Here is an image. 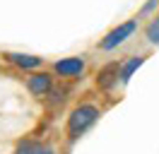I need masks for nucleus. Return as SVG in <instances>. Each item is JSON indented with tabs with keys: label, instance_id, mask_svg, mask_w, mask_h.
Returning a JSON list of instances; mask_svg holds the SVG:
<instances>
[{
	"label": "nucleus",
	"instance_id": "6",
	"mask_svg": "<svg viewBox=\"0 0 159 154\" xmlns=\"http://www.w3.org/2000/svg\"><path fill=\"white\" fill-rule=\"evenodd\" d=\"M7 58H10L15 65H20V67H39L41 65V58L27 56V53H10Z\"/></svg>",
	"mask_w": 159,
	"mask_h": 154
},
{
	"label": "nucleus",
	"instance_id": "7",
	"mask_svg": "<svg viewBox=\"0 0 159 154\" xmlns=\"http://www.w3.org/2000/svg\"><path fill=\"white\" fill-rule=\"evenodd\" d=\"M140 65H142V58H130L128 63L120 67V82H128L130 77H133V72H135Z\"/></svg>",
	"mask_w": 159,
	"mask_h": 154
},
{
	"label": "nucleus",
	"instance_id": "1",
	"mask_svg": "<svg viewBox=\"0 0 159 154\" xmlns=\"http://www.w3.org/2000/svg\"><path fill=\"white\" fill-rule=\"evenodd\" d=\"M97 118H99V111H97L94 106H77V108L70 113V118H68V135L72 137V140L80 137Z\"/></svg>",
	"mask_w": 159,
	"mask_h": 154
},
{
	"label": "nucleus",
	"instance_id": "10",
	"mask_svg": "<svg viewBox=\"0 0 159 154\" xmlns=\"http://www.w3.org/2000/svg\"><path fill=\"white\" fill-rule=\"evenodd\" d=\"M39 154H53V152H51L48 147H41V149H39Z\"/></svg>",
	"mask_w": 159,
	"mask_h": 154
},
{
	"label": "nucleus",
	"instance_id": "9",
	"mask_svg": "<svg viewBox=\"0 0 159 154\" xmlns=\"http://www.w3.org/2000/svg\"><path fill=\"white\" fill-rule=\"evenodd\" d=\"M39 144L36 142H22L20 147H17V154H39Z\"/></svg>",
	"mask_w": 159,
	"mask_h": 154
},
{
	"label": "nucleus",
	"instance_id": "4",
	"mask_svg": "<svg viewBox=\"0 0 159 154\" xmlns=\"http://www.w3.org/2000/svg\"><path fill=\"white\" fill-rule=\"evenodd\" d=\"M27 87H29L31 94L36 96H43L51 92V75H46V72H36V75H31L29 79H27Z\"/></svg>",
	"mask_w": 159,
	"mask_h": 154
},
{
	"label": "nucleus",
	"instance_id": "8",
	"mask_svg": "<svg viewBox=\"0 0 159 154\" xmlns=\"http://www.w3.org/2000/svg\"><path fill=\"white\" fill-rule=\"evenodd\" d=\"M145 34H147V38L152 41V43H159V17L152 19V22L147 24V31H145Z\"/></svg>",
	"mask_w": 159,
	"mask_h": 154
},
{
	"label": "nucleus",
	"instance_id": "3",
	"mask_svg": "<svg viewBox=\"0 0 159 154\" xmlns=\"http://www.w3.org/2000/svg\"><path fill=\"white\" fill-rule=\"evenodd\" d=\"M84 70V60L82 58H65V60H58L56 63V72L63 77H75Z\"/></svg>",
	"mask_w": 159,
	"mask_h": 154
},
{
	"label": "nucleus",
	"instance_id": "5",
	"mask_svg": "<svg viewBox=\"0 0 159 154\" xmlns=\"http://www.w3.org/2000/svg\"><path fill=\"white\" fill-rule=\"evenodd\" d=\"M118 75H120V65H118V63H109L106 67H101L97 82H99L101 89H111V87L118 82Z\"/></svg>",
	"mask_w": 159,
	"mask_h": 154
},
{
	"label": "nucleus",
	"instance_id": "2",
	"mask_svg": "<svg viewBox=\"0 0 159 154\" xmlns=\"http://www.w3.org/2000/svg\"><path fill=\"white\" fill-rule=\"evenodd\" d=\"M135 27H138V22L135 19H130V22H125V24H120V27H116L113 31H109L106 36H104V41H101V48L104 51H111V48H116L118 43H123L125 38L135 31Z\"/></svg>",
	"mask_w": 159,
	"mask_h": 154
}]
</instances>
